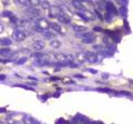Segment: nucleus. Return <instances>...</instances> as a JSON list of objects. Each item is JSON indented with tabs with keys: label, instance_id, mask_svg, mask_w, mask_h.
Wrapping results in <instances>:
<instances>
[{
	"label": "nucleus",
	"instance_id": "nucleus-1",
	"mask_svg": "<svg viewBox=\"0 0 133 124\" xmlns=\"http://www.w3.org/2000/svg\"><path fill=\"white\" fill-rule=\"evenodd\" d=\"M51 28V23L45 18H39L34 21L33 30L36 32H43Z\"/></svg>",
	"mask_w": 133,
	"mask_h": 124
},
{
	"label": "nucleus",
	"instance_id": "nucleus-2",
	"mask_svg": "<svg viewBox=\"0 0 133 124\" xmlns=\"http://www.w3.org/2000/svg\"><path fill=\"white\" fill-rule=\"evenodd\" d=\"M25 30L22 26L18 25L14 28L12 33V38L16 41H22L27 37ZM27 32V31H26Z\"/></svg>",
	"mask_w": 133,
	"mask_h": 124
},
{
	"label": "nucleus",
	"instance_id": "nucleus-3",
	"mask_svg": "<svg viewBox=\"0 0 133 124\" xmlns=\"http://www.w3.org/2000/svg\"><path fill=\"white\" fill-rule=\"evenodd\" d=\"M77 14L81 17L83 19H84L86 21H94L96 19V14H94L91 11L88 10H84L83 11L77 12Z\"/></svg>",
	"mask_w": 133,
	"mask_h": 124
},
{
	"label": "nucleus",
	"instance_id": "nucleus-4",
	"mask_svg": "<svg viewBox=\"0 0 133 124\" xmlns=\"http://www.w3.org/2000/svg\"><path fill=\"white\" fill-rule=\"evenodd\" d=\"M62 14V11L59 6L57 5H52L49 9V16L51 18H58L61 14Z\"/></svg>",
	"mask_w": 133,
	"mask_h": 124
},
{
	"label": "nucleus",
	"instance_id": "nucleus-5",
	"mask_svg": "<svg viewBox=\"0 0 133 124\" xmlns=\"http://www.w3.org/2000/svg\"><path fill=\"white\" fill-rule=\"evenodd\" d=\"M25 13L30 18H35L40 15V10L33 6H30L25 9Z\"/></svg>",
	"mask_w": 133,
	"mask_h": 124
},
{
	"label": "nucleus",
	"instance_id": "nucleus-6",
	"mask_svg": "<svg viewBox=\"0 0 133 124\" xmlns=\"http://www.w3.org/2000/svg\"><path fill=\"white\" fill-rule=\"evenodd\" d=\"M105 8H106V12L111 14L113 16H114L118 15V12H119L118 10H117L116 6H114V5L112 2L107 3Z\"/></svg>",
	"mask_w": 133,
	"mask_h": 124
},
{
	"label": "nucleus",
	"instance_id": "nucleus-7",
	"mask_svg": "<svg viewBox=\"0 0 133 124\" xmlns=\"http://www.w3.org/2000/svg\"><path fill=\"white\" fill-rule=\"evenodd\" d=\"M86 57H87V61L90 63H95L96 62H98L97 54L94 53V52L87 51L85 52Z\"/></svg>",
	"mask_w": 133,
	"mask_h": 124
},
{
	"label": "nucleus",
	"instance_id": "nucleus-8",
	"mask_svg": "<svg viewBox=\"0 0 133 124\" xmlns=\"http://www.w3.org/2000/svg\"><path fill=\"white\" fill-rule=\"evenodd\" d=\"M45 46V43L44 41L42 40H37L36 41H34L33 44H32V47L35 50H42V49H44Z\"/></svg>",
	"mask_w": 133,
	"mask_h": 124
},
{
	"label": "nucleus",
	"instance_id": "nucleus-9",
	"mask_svg": "<svg viewBox=\"0 0 133 124\" xmlns=\"http://www.w3.org/2000/svg\"><path fill=\"white\" fill-rule=\"evenodd\" d=\"M59 6L61 9V11H62V12L64 14L67 16L69 17L70 18H71L74 16V14H73L72 11L70 10V9L68 6H67L65 5H59Z\"/></svg>",
	"mask_w": 133,
	"mask_h": 124
},
{
	"label": "nucleus",
	"instance_id": "nucleus-10",
	"mask_svg": "<svg viewBox=\"0 0 133 124\" xmlns=\"http://www.w3.org/2000/svg\"><path fill=\"white\" fill-rule=\"evenodd\" d=\"M75 36H76L77 37L81 38L82 40H83V39H86L87 37L94 36V34L92 31H85V32H81V33H77Z\"/></svg>",
	"mask_w": 133,
	"mask_h": 124
},
{
	"label": "nucleus",
	"instance_id": "nucleus-11",
	"mask_svg": "<svg viewBox=\"0 0 133 124\" xmlns=\"http://www.w3.org/2000/svg\"><path fill=\"white\" fill-rule=\"evenodd\" d=\"M23 122L24 124H38L39 123L30 115H25L23 118Z\"/></svg>",
	"mask_w": 133,
	"mask_h": 124
},
{
	"label": "nucleus",
	"instance_id": "nucleus-12",
	"mask_svg": "<svg viewBox=\"0 0 133 124\" xmlns=\"http://www.w3.org/2000/svg\"><path fill=\"white\" fill-rule=\"evenodd\" d=\"M72 5H74V7L78 10V11H83V10H86L85 6H84L81 1H77V0H74L72 1Z\"/></svg>",
	"mask_w": 133,
	"mask_h": 124
},
{
	"label": "nucleus",
	"instance_id": "nucleus-13",
	"mask_svg": "<svg viewBox=\"0 0 133 124\" xmlns=\"http://www.w3.org/2000/svg\"><path fill=\"white\" fill-rule=\"evenodd\" d=\"M51 28L53 31L59 34H63V27H61L59 24L57 23H51Z\"/></svg>",
	"mask_w": 133,
	"mask_h": 124
},
{
	"label": "nucleus",
	"instance_id": "nucleus-14",
	"mask_svg": "<svg viewBox=\"0 0 133 124\" xmlns=\"http://www.w3.org/2000/svg\"><path fill=\"white\" fill-rule=\"evenodd\" d=\"M72 28L77 33H81L88 30V27L84 25H74L72 26Z\"/></svg>",
	"mask_w": 133,
	"mask_h": 124
},
{
	"label": "nucleus",
	"instance_id": "nucleus-15",
	"mask_svg": "<svg viewBox=\"0 0 133 124\" xmlns=\"http://www.w3.org/2000/svg\"><path fill=\"white\" fill-rule=\"evenodd\" d=\"M76 59L79 63H84L85 61H87L85 52H79L77 53Z\"/></svg>",
	"mask_w": 133,
	"mask_h": 124
},
{
	"label": "nucleus",
	"instance_id": "nucleus-16",
	"mask_svg": "<svg viewBox=\"0 0 133 124\" xmlns=\"http://www.w3.org/2000/svg\"><path fill=\"white\" fill-rule=\"evenodd\" d=\"M42 34L46 39H53L57 36L55 31L50 30H47L44 31Z\"/></svg>",
	"mask_w": 133,
	"mask_h": 124
},
{
	"label": "nucleus",
	"instance_id": "nucleus-17",
	"mask_svg": "<svg viewBox=\"0 0 133 124\" xmlns=\"http://www.w3.org/2000/svg\"><path fill=\"white\" fill-rule=\"evenodd\" d=\"M70 19H71V18H70L69 17H68L67 16H66L65 14H64L62 12V14H61V15L58 16V18H57V19H58L60 22H61V23H70Z\"/></svg>",
	"mask_w": 133,
	"mask_h": 124
},
{
	"label": "nucleus",
	"instance_id": "nucleus-18",
	"mask_svg": "<svg viewBox=\"0 0 133 124\" xmlns=\"http://www.w3.org/2000/svg\"><path fill=\"white\" fill-rule=\"evenodd\" d=\"M96 40H97V37L94 35V36L87 37L86 39H83V40H82V42L85 44H92L96 42Z\"/></svg>",
	"mask_w": 133,
	"mask_h": 124
},
{
	"label": "nucleus",
	"instance_id": "nucleus-19",
	"mask_svg": "<svg viewBox=\"0 0 133 124\" xmlns=\"http://www.w3.org/2000/svg\"><path fill=\"white\" fill-rule=\"evenodd\" d=\"M49 45L53 49H58L61 46V42L58 40H51L49 42Z\"/></svg>",
	"mask_w": 133,
	"mask_h": 124
},
{
	"label": "nucleus",
	"instance_id": "nucleus-20",
	"mask_svg": "<svg viewBox=\"0 0 133 124\" xmlns=\"http://www.w3.org/2000/svg\"><path fill=\"white\" fill-rule=\"evenodd\" d=\"M12 43V41L8 37H4L0 40V44L3 46H9Z\"/></svg>",
	"mask_w": 133,
	"mask_h": 124
},
{
	"label": "nucleus",
	"instance_id": "nucleus-21",
	"mask_svg": "<svg viewBox=\"0 0 133 124\" xmlns=\"http://www.w3.org/2000/svg\"><path fill=\"white\" fill-rule=\"evenodd\" d=\"M28 61V58L27 56H22L19 58L18 60L16 61V65H23L25 63Z\"/></svg>",
	"mask_w": 133,
	"mask_h": 124
},
{
	"label": "nucleus",
	"instance_id": "nucleus-22",
	"mask_svg": "<svg viewBox=\"0 0 133 124\" xmlns=\"http://www.w3.org/2000/svg\"><path fill=\"white\" fill-rule=\"evenodd\" d=\"M40 6H42L43 9H48L49 10L50 9V7L51 6V5H50L48 1H41V3H40Z\"/></svg>",
	"mask_w": 133,
	"mask_h": 124
},
{
	"label": "nucleus",
	"instance_id": "nucleus-23",
	"mask_svg": "<svg viewBox=\"0 0 133 124\" xmlns=\"http://www.w3.org/2000/svg\"><path fill=\"white\" fill-rule=\"evenodd\" d=\"M119 13L120 14V15H122V16H125L126 14H127V9H126L125 6L124 5H122L119 7V10H118Z\"/></svg>",
	"mask_w": 133,
	"mask_h": 124
},
{
	"label": "nucleus",
	"instance_id": "nucleus-24",
	"mask_svg": "<svg viewBox=\"0 0 133 124\" xmlns=\"http://www.w3.org/2000/svg\"><path fill=\"white\" fill-rule=\"evenodd\" d=\"M97 91L101 92H105V93H108V92H111L113 90L111 89L108 87H103V88H98L97 89Z\"/></svg>",
	"mask_w": 133,
	"mask_h": 124
},
{
	"label": "nucleus",
	"instance_id": "nucleus-25",
	"mask_svg": "<svg viewBox=\"0 0 133 124\" xmlns=\"http://www.w3.org/2000/svg\"><path fill=\"white\" fill-rule=\"evenodd\" d=\"M2 14L4 17H8V18H12L13 16H14V14H13L12 12L9 11V10H4V11L3 12Z\"/></svg>",
	"mask_w": 133,
	"mask_h": 124
},
{
	"label": "nucleus",
	"instance_id": "nucleus-26",
	"mask_svg": "<svg viewBox=\"0 0 133 124\" xmlns=\"http://www.w3.org/2000/svg\"><path fill=\"white\" fill-rule=\"evenodd\" d=\"M18 3H19V4H21V5H24V6H27V8L31 6L29 0H19V1H18Z\"/></svg>",
	"mask_w": 133,
	"mask_h": 124
},
{
	"label": "nucleus",
	"instance_id": "nucleus-27",
	"mask_svg": "<svg viewBox=\"0 0 133 124\" xmlns=\"http://www.w3.org/2000/svg\"><path fill=\"white\" fill-rule=\"evenodd\" d=\"M29 1L31 6H33V7L40 5V3H41V1H39V0H29Z\"/></svg>",
	"mask_w": 133,
	"mask_h": 124
},
{
	"label": "nucleus",
	"instance_id": "nucleus-28",
	"mask_svg": "<svg viewBox=\"0 0 133 124\" xmlns=\"http://www.w3.org/2000/svg\"><path fill=\"white\" fill-rule=\"evenodd\" d=\"M94 12H95V14H96V16H97V17H98V18L100 19V20H101V21L104 20V18H104V16H103L102 14H101V13L100 12L99 10H96V9L94 11Z\"/></svg>",
	"mask_w": 133,
	"mask_h": 124
},
{
	"label": "nucleus",
	"instance_id": "nucleus-29",
	"mask_svg": "<svg viewBox=\"0 0 133 124\" xmlns=\"http://www.w3.org/2000/svg\"><path fill=\"white\" fill-rule=\"evenodd\" d=\"M104 18H105V19L107 21V22H109L113 18V16L111 15V14H109V13L106 12L105 13V16H104Z\"/></svg>",
	"mask_w": 133,
	"mask_h": 124
},
{
	"label": "nucleus",
	"instance_id": "nucleus-30",
	"mask_svg": "<svg viewBox=\"0 0 133 124\" xmlns=\"http://www.w3.org/2000/svg\"><path fill=\"white\" fill-rule=\"evenodd\" d=\"M93 30L94 32H101L102 31H103V29L100 26H95L93 28Z\"/></svg>",
	"mask_w": 133,
	"mask_h": 124
},
{
	"label": "nucleus",
	"instance_id": "nucleus-31",
	"mask_svg": "<svg viewBox=\"0 0 133 124\" xmlns=\"http://www.w3.org/2000/svg\"><path fill=\"white\" fill-rule=\"evenodd\" d=\"M101 77H102V78L104 79V80H107V79H108V78L109 77V74L108 73H107V72H103V73L101 74Z\"/></svg>",
	"mask_w": 133,
	"mask_h": 124
},
{
	"label": "nucleus",
	"instance_id": "nucleus-32",
	"mask_svg": "<svg viewBox=\"0 0 133 124\" xmlns=\"http://www.w3.org/2000/svg\"><path fill=\"white\" fill-rule=\"evenodd\" d=\"M64 123H65L64 120L63 118H61V119H59V120H57V123L56 124H64Z\"/></svg>",
	"mask_w": 133,
	"mask_h": 124
},
{
	"label": "nucleus",
	"instance_id": "nucleus-33",
	"mask_svg": "<svg viewBox=\"0 0 133 124\" xmlns=\"http://www.w3.org/2000/svg\"><path fill=\"white\" fill-rule=\"evenodd\" d=\"M88 70L90 71V72H91L92 74H96L97 72V71H96V70L95 69H93V68H89V69Z\"/></svg>",
	"mask_w": 133,
	"mask_h": 124
},
{
	"label": "nucleus",
	"instance_id": "nucleus-34",
	"mask_svg": "<svg viewBox=\"0 0 133 124\" xmlns=\"http://www.w3.org/2000/svg\"><path fill=\"white\" fill-rule=\"evenodd\" d=\"M5 79H6V76L4 74H1L0 75V80L1 81H3V80H5Z\"/></svg>",
	"mask_w": 133,
	"mask_h": 124
},
{
	"label": "nucleus",
	"instance_id": "nucleus-35",
	"mask_svg": "<svg viewBox=\"0 0 133 124\" xmlns=\"http://www.w3.org/2000/svg\"><path fill=\"white\" fill-rule=\"evenodd\" d=\"M120 93H121V94H125V95H129V94H130L129 92H126V91H121Z\"/></svg>",
	"mask_w": 133,
	"mask_h": 124
},
{
	"label": "nucleus",
	"instance_id": "nucleus-36",
	"mask_svg": "<svg viewBox=\"0 0 133 124\" xmlns=\"http://www.w3.org/2000/svg\"><path fill=\"white\" fill-rule=\"evenodd\" d=\"M60 80V79L57 77H51L50 78V80H52V81H53V80Z\"/></svg>",
	"mask_w": 133,
	"mask_h": 124
},
{
	"label": "nucleus",
	"instance_id": "nucleus-37",
	"mask_svg": "<svg viewBox=\"0 0 133 124\" xmlns=\"http://www.w3.org/2000/svg\"><path fill=\"white\" fill-rule=\"evenodd\" d=\"M0 27H1V30H1V32H2L3 30V25L2 24H1L0 25Z\"/></svg>",
	"mask_w": 133,
	"mask_h": 124
},
{
	"label": "nucleus",
	"instance_id": "nucleus-38",
	"mask_svg": "<svg viewBox=\"0 0 133 124\" xmlns=\"http://www.w3.org/2000/svg\"><path fill=\"white\" fill-rule=\"evenodd\" d=\"M1 124H8V123H1Z\"/></svg>",
	"mask_w": 133,
	"mask_h": 124
},
{
	"label": "nucleus",
	"instance_id": "nucleus-39",
	"mask_svg": "<svg viewBox=\"0 0 133 124\" xmlns=\"http://www.w3.org/2000/svg\"><path fill=\"white\" fill-rule=\"evenodd\" d=\"M100 124H103V123H100Z\"/></svg>",
	"mask_w": 133,
	"mask_h": 124
}]
</instances>
